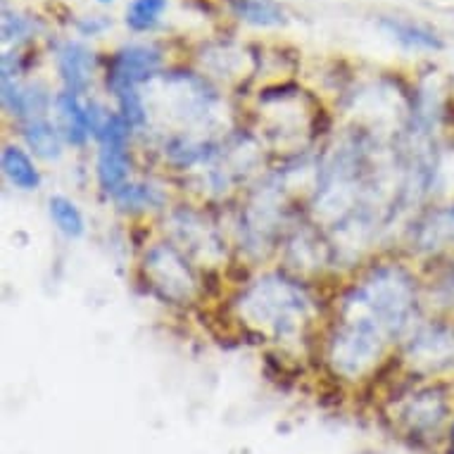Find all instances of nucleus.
Masks as SVG:
<instances>
[{"label":"nucleus","mask_w":454,"mask_h":454,"mask_svg":"<svg viewBox=\"0 0 454 454\" xmlns=\"http://www.w3.org/2000/svg\"><path fill=\"white\" fill-rule=\"evenodd\" d=\"M403 364L417 379L454 372V324L431 319L417 324L403 340Z\"/></svg>","instance_id":"39448f33"},{"label":"nucleus","mask_w":454,"mask_h":454,"mask_svg":"<svg viewBox=\"0 0 454 454\" xmlns=\"http://www.w3.org/2000/svg\"><path fill=\"white\" fill-rule=\"evenodd\" d=\"M450 454H454V424L450 428Z\"/></svg>","instance_id":"412c9836"},{"label":"nucleus","mask_w":454,"mask_h":454,"mask_svg":"<svg viewBox=\"0 0 454 454\" xmlns=\"http://www.w3.org/2000/svg\"><path fill=\"white\" fill-rule=\"evenodd\" d=\"M169 0H131L124 22L134 34H148L160 24Z\"/></svg>","instance_id":"a211bd4d"},{"label":"nucleus","mask_w":454,"mask_h":454,"mask_svg":"<svg viewBox=\"0 0 454 454\" xmlns=\"http://www.w3.org/2000/svg\"><path fill=\"white\" fill-rule=\"evenodd\" d=\"M226 3L240 22L253 24V27L269 29V27H283L288 22L286 10L276 0H226Z\"/></svg>","instance_id":"dca6fc26"},{"label":"nucleus","mask_w":454,"mask_h":454,"mask_svg":"<svg viewBox=\"0 0 454 454\" xmlns=\"http://www.w3.org/2000/svg\"><path fill=\"white\" fill-rule=\"evenodd\" d=\"M393 424L411 438H431L442 428L450 414L447 393L440 386L411 387L390 404Z\"/></svg>","instance_id":"0eeeda50"},{"label":"nucleus","mask_w":454,"mask_h":454,"mask_svg":"<svg viewBox=\"0 0 454 454\" xmlns=\"http://www.w3.org/2000/svg\"><path fill=\"white\" fill-rule=\"evenodd\" d=\"M20 127V138H22L24 148L29 150L31 155L43 160V162H58L65 153V138H62L60 129L55 121L48 117L41 120H29L17 124Z\"/></svg>","instance_id":"ddd939ff"},{"label":"nucleus","mask_w":454,"mask_h":454,"mask_svg":"<svg viewBox=\"0 0 454 454\" xmlns=\"http://www.w3.org/2000/svg\"><path fill=\"white\" fill-rule=\"evenodd\" d=\"M172 223V240L193 260L200 262V267H212L223 257L226 243L216 231V226L205 219L202 212L191 207L174 209L169 215Z\"/></svg>","instance_id":"1a4fd4ad"},{"label":"nucleus","mask_w":454,"mask_h":454,"mask_svg":"<svg viewBox=\"0 0 454 454\" xmlns=\"http://www.w3.org/2000/svg\"><path fill=\"white\" fill-rule=\"evenodd\" d=\"M52 112H55V124L60 129L62 138H65L67 145L86 148L89 141H93L89 100H83L82 96H74V93H67V90H60V93H55Z\"/></svg>","instance_id":"9b49d317"},{"label":"nucleus","mask_w":454,"mask_h":454,"mask_svg":"<svg viewBox=\"0 0 454 454\" xmlns=\"http://www.w3.org/2000/svg\"><path fill=\"white\" fill-rule=\"evenodd\" d=\"M55 65H58L62 90L82 98L89 93L98 67L96 52L79 41H62L55 45Z\"/></svg>","instance_id":"9d476101"},{"label":"nucleus","mask_w":454,"mask_h":454,"mask_svg":"<svg viewBox=\"0 0 454 454\" xmlns=\"http://www.w3.org/2000/svg\"><path fill=\"white\" fill-rule=\"evenodd\" d=\"M162 51L150 43H131L124 45L114 52L107 62L105 72V86L114 100L134 90H141V86L155 82L162 72Z\"/></svg>","instance_id":"6e6552de"},{"label":"nucleus","mask_w":454,"mask_h":454,"mask_svg":"<svg viewBox=\"0 0 454 454\" xmlns=\"http://www.w3.org/2000/svg\"><path fill=\"white\" fill-rule=\"evenodd\" d=\"M0 167H3V176L8 179L10 186L22 193H34L43 184V176L38 172L34 157L22 145L5 143L3 153H0Z\"/></svg>","instance_id":"4468645a"},{"label":"nucleus","mask_w":454,"mask_h":454,"mask_svg":"<svg viewBox=\"0 0 454 454\" xmlns=\"http://www.w3.org/2000/svg\"><path fill=\"white\" fill-rule=\"evenodd\" d=\"M417 278L397 262L372 264L338 300V319L372 324L390 343L404 340L417 326Z\"/></svg>","instance_id":"f03ea898"},{"label":"nucleus","mask_w":454,"mask_h":454,"mask_svg":"<svg viewBox=\"0 0 454 454\" xmlns=\"http://www.w3.org/2000/svg\"><path fill=\"white\" fill-rule=\"evenodd\" d=\"M141 278L145 288L164 305H193L202 295L198 269L172 239L155 240L143 250Z\"/></svg>","instance_id":"20e7f679"},{"label":"nucleus","mask_w":454,"mask_h":454,"mask_svg":"<svg viewBox=\"0 0 454 454\" xmlns=\"http://www.w3.org/2000/svg\"><path fill=\"white\" fill-rule=\"evenodd\" d=\"M112 205L124 215H145V212H160L169 205V195L162 184L148 179H131L110 198Z\"/></svg>","instance_id":"f8f14e48"},{"label":"nucleus","mask_w":454,"mask_h":454,"mask_svg":"<svg viewBox=\"0 0 454 454\" xmlns=\"http://www.w3.org/2000/svg\"><path fill=\"white\" fill-rule=\"evenodd\" d=\"M379 27L386 31L387 36L397 41V43L407 48V51H442V38L438 36V31L426 27L414 20H404V17H380Z\"/></svg>","instance_id":"2eb2a0df"},{"label":"nucleus","mask_w":454,"mask_h":454,"mask_svg":"<svg viewBox=\"0 0 454 454\" xmlns=\"http://www.w3.org/2000/svg\"><path fill=\"white\" fill-rule=\"evenodd\" d=\"M112 27V20L103 15H90V17H82L79 22H76V31L82 34V36H100L103 31H107Z\"/></svg>","instance_id":"aec40b11"},{"label":"nucleus","mask_w":454,"mask_h":454,"mask_svg":"<svg viewBox=\"0 0 454 454\" xmlns=\"http://www.w3.org/2000/svg\"><path fill=\"white\" fill-rule=\"evenodd\" d=\"M38 29H41V24L34 17L15 12L8 5L3 8V41H5V45H15L17 48V45L27 43Z\"/></svg>","instance_id":"6ab92c4d"},{"label":"nucleus","mask_w":454,"mask_h":454,"mask_svg":"<svg viewBox=\"0 0 454 454\" xmlns=\"http://www.w3.org/2000/svg\"><path fill=\"white\" fill-rule=\"evenodd\" d=\"M100 5H110V3H114V0H98Z\"/></svg>","instance_id":"4be33fe9"},{"label":"nucleus","mask_w":454,"mask_h":454,"mask_svg":"<svg viewBox=\"0 0 454 454\" xmlns=\"http://www.w3.org/2000/svg\"><path fill=\"white\" fill-rule=\"evenodd\" d=\"M387 345H393L379 328L364 321L335 319L324 343V362L335 379H369L386 357Z\"/></svg>","instance_id":"7ed1b4c3"},{"label":"nucleus","mask_w":454,"mask_h":454,"mask_svg":"<svg viewBox=\"0 0 454 454\" xmlns=\"http://www.w3.org/2000/svg\"><path fill=\"white\" fill-rule=\"evenodd\" d=\"M134 136L136 129L117 110L110 112L100 134L96 136V181L103 195H107V200L127 181H131V172H134L131 141H134Z\"/></svg>","instance_id":"423d86ee"},{"label":"nucleus","mask_w":454,"mask_h":454,"mask_svg":"<svg viewBox=\"0 0 454 454\" xmlns=\"http://www.w3.org/2000/svg\"><path fill=\"white\" fill-rule=\"evenodd\" d=\"M48 215H51L55 229L69 240H79L86 233V219L82 209L67 195H51L48 198Z\"/></svg>","instance_id":"f3484780"},{"label":"nucleus","mask_w":454,"mask_h":454,"mask_svg":"<svg viewBox=\"0 0 454 454\" xmlns=\"http://www.w3.org/2000/svg\"><path fill=\"white\" fill-rule=\"evenodd\" d=\"M231 307L243 328L276 345L302 340L317 317L312 291L288 269L250 278L236 293Z\"/></svg>","instance_id":"f257e3e1"}]
</instances>
